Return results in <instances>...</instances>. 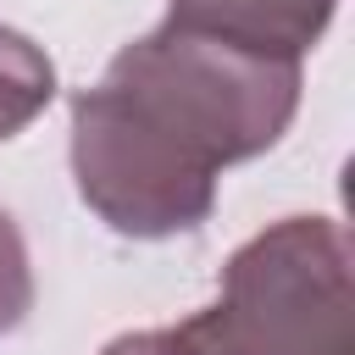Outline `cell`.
Wrapping results in <instances>:
<instances>
[{"label": "cell", "instance_id": "1", "mask_svg": "<svg viewBox=\"0 0 355 355\" xmlns=\"http://www.w3.org/2000/svg\"><path fill=\"white\" fill-rule=\"evenodd\" d=\"M300 61L161 22L72 94V183L122 239L194 233L222 166L272 150L300 111Z\"/></svg>", "mask_w": 355, "mask_h": 355}, {"label": "cell", "instance_id": "6", "mask_svg": "<svg viewBox=\"0 0 355 355\" xmlns=\"http://www.w3.org/2000/svg\"><path fill=\"white\" fill-rule=\"evenodd\" d=\"M100 355H189V349H183L178 327H144V333H122V338H111Z\"/></svg>", "mask_w": 355, "mask_h": 355}, {"label": "cell", "instance_id": "5", "mask_svg": "<svg viewBox=\"0 0 355 355\" xmlns=\"http://www.w3.org/2000/svg\"><path fill=\"white\" fill-rule=\"evenodd\" d=\"M33 311V261H28V239L17 227L11 211H0V338L17 333Z\"/></svg>", "mask_w": 355, "mask_h": 355}, {"label": "cell", "instance_id": "3", "mask_svg": "<svg viewBox=\"0 0 355 355\" xmlns=\"http://www.w3.org/2000/svg\"><path fill=\"white\" fill-rule=\"evenodd\" d=\"M333 11L338 0H172L166 22L272 55V61H300L327 33Z\"/></svg>", "mask_w": 355, "mask_h": 355}, {"label": "cell", "instance_id": "2", "mask_svg": "<svg viewBox=\"0 0 355 355\" xmlns=\"http://www.w3.org/2000/svg\"><path fill=\"white\" fill-rule=\"evenodd\" d=\"M189 355H355L349 233L333 216H283L244 239L216 305L178 322Z\"/></svg>", "mask_w": 355, "mask_h": 355}, {"label": "cell", "instance_id": "4", "mask_svg": "<svg viewBox=\"0 0 355 355\" xmlns=\"http://www.w3.org/2000/svg\"><path fill=\"white\" fill-rule=\"evenodd\" d=\"M55 100V67L50 55L0 22V144L17 139L33 116H44V105Z\"/></svg>", "mask_w": 355, "mask_h": 355}]
</instances>
